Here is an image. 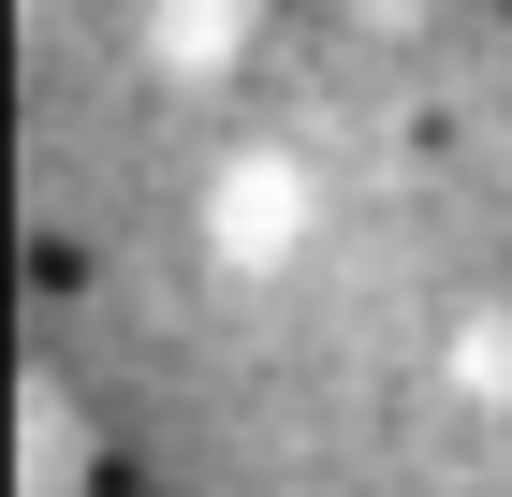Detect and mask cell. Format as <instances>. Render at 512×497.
Returning <instances> with one entry per match:
<instances>
[{
	"mask_svg": "<svg viewBox=\"0 0 512 497\" xmlns=\"http://www.w3.org/2000/svg\"><path fill=\"white\" fill-rule=\"evenodd\" d=\"M308 234H322V176L293 147H235L220 176H205V264H220V278L308 264Z\"/></svg>",
	"mask_w": 512,
	"mask_h": 497,
	"instance_id": "cell-1",
	"label": "cell"
},
{
	"mask_svg": "<svg viewBox=\"0 0 512 497\" xmlns=\"http://www.w3.org/2000/svg\"><path fill=\"white\" fill-rule=\"evenodd\" d=\"M264 0H147V74L161 88H235Z\"/></svg>",
	"mask_w": 512,
	"mask_h": 497,
	"instance_id": "cell-2",
	"label": "cell"
},
{
	"mask_svg": "<svg viewBox=\"0 0 512 497\" xmlns=\"http://www.w3.org/2000/svg\"><path fill=\"white\" fill-rule=\"evenodd\" d=\"M454 381H483V395H512V307H483L469 337H454Z\"/></svg>",
	"mask_w": 512,
	"mask_h": 497,
	"instance_id": "cell-3",
	"label": "cell"
}]
</instances>
